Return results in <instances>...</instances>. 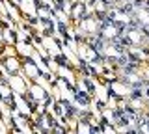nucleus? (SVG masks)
<instances>
[{"label": "nucleus", "instance_id": "2", "mask_svg": "<svg viewBox=\"0 0 149 134\" xmlns=\"http://www.w3.org/2000/svg\"><path fill=\"white\" fill-rule=\"evenodd\" d=\"M99 26H101V19L97 15H84L80 21H78V30L82 32L86 37H91V35L99 34Z\"/></svg>", "mask_w": 149, "mask_h": 134}, {"label": "nucleus", "instance_id": "4", "mask_svg": "<svg viewBox=\"0 0 149 134\" xmlns=\"http://www.w3.org/2000/svg\"><path fill=\"white\" fill-rule=\"evenodd\" d=\"M22 69H24V73H26V75L30 76V78H34V80H37V78H39V75H41L39 67H37L34 62H30V60H28V62H24Z\"/></svg>", "mask_w": 149, "mask_h": 134}, {"label": "nucleus", "instance_id": "1", "mask_svg": "<svg viewBox=\"0 0 149 134\" xmlns=\"http://www.w3.org/2000/svg\"><path fill=\"white\" fill-rule=\"evenodd\" d=\"M123 28H125L123 24H119V22L104 17V19H101V26H99L97 37L102 39V41H118V39H121V35H123Z\"/></svg>", "mask_w": 149, "mask_h": 134}, {"label": "nucleus", "instance_id": "5", "mask_svg": "<svg viewBox=\"0 0 149 134\" xmlns=\"http://www.w3.org/2000/svg\"><path fill=\"white\" fill-rule=\"evenodd\" d=\"M4 67L8 69L9 75H15V73L21 71V62H19V58H8L4 60Z\"/></svg>", "mask_w": 149, "mask_h": 134}, {"label": "nucleus", "instance_id": "3", "mask_svg": "<svg viewBox=\"0 0 149 134\" xmlns=\"http://www.w3.org/2000/svg\"><path fill=\"white\" fill-rule=\"evenodd\" d=\"M86 15V4L84 2H74L71 8V19L73 21H80Z\"/></svg>", "mask_w": 149, "mask_h": 134}]
</instances>
